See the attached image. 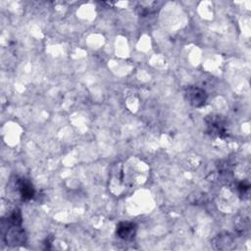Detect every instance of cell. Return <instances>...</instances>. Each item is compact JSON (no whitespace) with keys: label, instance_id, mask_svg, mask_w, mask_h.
<instances>
[{"label":"cell","instance_id":"obj_6","mask_svg":"<svg viewBox=\"0 0 251 251\" xmlns=\"http://www.w3.org/2000/svg\"><path fill=\"white\" fill-rule=\"evenodd\" d=\"M249 187H250L249 183H247V182H245V181H242V182L238 183V185H237V189H238V191H239L240 193L246 192V191L249 189Z\"/></svg>","mask_w":251,"mask_h":251},{"label":"cell","instance_id":"obj_1","mask_svg":"<svg viewBox=\"0 0 251 251\" xmlns=\"http://www.w3.org/2000/svg\"><path fill=\"white\" fill-rule=\"evenodd\" d=\"M204 123L207 134L219 138H226L228 136L227 120L224 116L218 114L208 115L205 118Z\"/></svg>","mask_w":251,"mask_h":251},{"label":"cell","instance_id":"obj_3","mask_svg":"<svg viewBox=\"0 0 251 251\" xmlns=\"http://www.w3.org/2000/svg\"><path fill=\"white\" fill-rule=\"evenodd\" d=\"M9 225V224H8ZM10 227L4 234V240L8 245L18 246L23 245L25 242V233L21 226L9 225Z\"/></svg>","mask_w":251,"mask_h":251},{"label":"cell","instance_id":"obj_4","mask_svg":"<svg viewBox=\"0 0 251 251\" xmlns=\"http://www.w3.org/2000/svg\"><path fill=\"white\" fill-rule=\"evenodd\" d=\"M117 235L124 240H131L136 234V226L131 222H121L117 226Z\"/></svg>","mask_w":251,"mask_h":251},{"label":"cell","instance_id":"obj_5","mask_svg":"<svg viewBox=\"0 0 251 251\" xmlns=\"http://www.w3.org/2000/svg\"><path fill=\"white\" fill-rule=\"evenodd\" d=\"M17 185H18V189L20 192V195L22 197L23 200H30L33 198L34 196V187L32 185V183L26 179V178H20L17 181Z\"/></svg>","mask_w":251,"mask_h":251},{"label":"cell","instance_id":"obj_2","mask_svg":"<svg viewBox=\"0 0 251 251\" xmlns=\"http://www.w3.org/2000/svg\"><path fill=\"white\" fill-rule=\"evenodd\" d=\"M184 99L193 107L200 108L206 104L208 95L206 91L196 85H188L183 90Z\"/></svg>","mask_w":251,"mask_h":251}]
</instances>
